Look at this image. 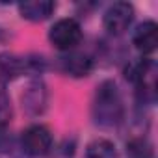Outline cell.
Masks as SVG:
<instances>
[{"label":"cell","instance_id":"277c9868","mask_svg":"<svg viewBox=\"0 0 158 158\" xmlns=\"http://www.w3.org/2000/svg\"><path fill=\"white\" fill-rule=\"evenodd\" d=\"M132 19H134V8L128 2H115L104 13V28L114 35H121L128 30Z\"/></svg>","mask_w":158,"mask_h":158},{"label":"cell","instance_id":"30bf717a","mask_svg":"<svg viewBox=\"0 0 158 158\" xmlns=\"http://www.w3.org/2000/svg\"><path fill=\"white\" fill-rule=\"evenodd\" d=\"M21 73H23V61L17 56H10V54L0 56V76L4 80H13Z\"/></svg>","mask_w":158,"mask_h":158},{"label":"cell","instance_id":"6da1fadb","mask_svg":"<svg viewBox=\"0 0 158 158\" xmlns=\"http://www.w3.org/2000/svg\"><path fill=\"white\" fill-rule=\"evenodd\" d=\"M95 117L101 125H106V127L117 125L123 117V106H121V97H119L117 86L110 80L102 82L97 88Z\"/></svg>","mask_w":158,"mask_h":158},{"label":"cell","instance_id":"8fae6325","mask_svg":"<svg viewBox=\"0 0 158 158\" xmlns=\"http://www.w3.org/2000/svg\"><path fill=\"white\" fill-rule=\"evenodd\" d=\"M11 102L10 97L6 95V91H0V125H8L11 121Z\"/></svg>","mask_w":158,"mask_h":158},{"label":"cell","instance_id":"5b68a950","mask_svg":"<svg viewBox=\"0 0 158 158\" xmlns=\"http://www.w3.org/2000/svg\"><path fill=\"white\" fill-rule=\"evenodd\" d=\"M132 43L134 47L143 52V54H151L156 50V45H158V26L154 21H145L141 23L136 32H134V37H132Z\"/></svg>","mask_w":158,"mask_h":158},{"label":"cell","instance_id":"3957f363","mask_svg":"<svg viewBox=\"0 0 158 158\" xmlns=\"http://www.w3.org/2000/svg\"><path fill=\"white\" fill-rule=\"evenodd\" d=\"M23 151L30 156H43L52 147V134L43 125H32L28 127L21 136Z\"/></svg>","mask_w":158,"mask_h":158},{"label":"cell","instance_id":"ba28073f","mask_svg":"<svg viewBox=\"0 0 158 158\" xmlns=\"http://www.w3.org/2000/svg\"><path fill=\"white\" fill-rule=\"evenodd\" d=\"M23 101H24V106H26L32 114L43 112V110H45V102H47L45 86H43L41 82H34V84L28 88V91H26V95L23 97Z\"/></svg>","mask_w":158,"mask_h":158},{"label":"cell","instance_id":"7a4b0ae2","mask_svg":"<svg viewBox=\"0 0 158 158\" xmlns=\"http://www.w3.org/2000/svg\"><path fill=\"white\" fill-rule=\"evenodd\" d=\"M50 43L58 50H71L82 39V28L74 19H60L48 32Z\"/></svg>","mask_w":158,"mask_h":158},{"label":"cell","instance_id":"52a82bcc","mask_svg":"<svg viewBox=\"0 0 158 158\" xmlns=\"http://www.w3.org/2000/svg\"><path fill=\"white\" fill-rule=\"evenodd\" d=\"M61 65H63V71L69 73L71 76H88L91 71V60L80 52H73L65 56L61 60Z\"/></svg>","mask_w":158,"mask_h":158},{"label":"cell","instance_id":"9c48e42d","mask_svg":"<svg viewBox=\"0 0 158 158\" xmlns=\"http://www.w3.org/2000/svg\"><path fill=\"white\" fill-rule=\"evenodd\" d=\"M84 158H117L115 145L108 139H95L88 145Z\"/></svg>","mask_w":158,"mask_h":158},{"label":"cell","instance_id":"8992f818","mask_svg":"<svg viewBox=\"0 0 158 158\" xmlns=\"http://www.w3.org/2000/svg\"><path fill=\"white\" fill-rule=\"evenodd\" d=\"M54 8L56 6H54V2H50V0H26V2L19 4V11H21L23 19L34 21V23L48 19L52 15Z\"/></svg>","mask_w":158,"mask_h":158}]
</instances>
